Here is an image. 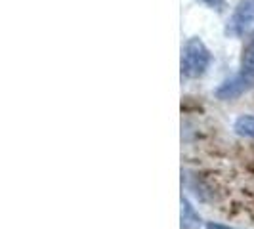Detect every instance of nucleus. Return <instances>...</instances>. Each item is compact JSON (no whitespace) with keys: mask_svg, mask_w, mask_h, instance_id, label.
I'll return each mask as SVG.
<instances>
[{"mask_svg":"<svg viewBox=\"0 0 254 229\" xmlns=\"http://www.w3.org/2000/svg\"><path fill=\"white\" fill-rule=\"evenodd\" d=\"M251 29H254V0H239L226 25V35L239 38Z\"/></svg>","mask_w":254,"mask_h":229,"instance_id":"f03ea898","label":"nucleus"},{"mask_svg":"<svg viewBox=\"0 0 254 229\" xmlns=\"http://www.w3.org/2000/svg\"><path fill=\"white\" fill-rule=\"evenodd\" d=\"M199 2H203V4H206L208 8H212L216 12H224V8H226V0H199Z\"/></svg>","mask_w":254,"mask_h":229,"instance_id":"0eeeda50","label":"nucleus"},{"mask_svg":"<svg viewBox=\"0 0 254 229\" xmlns=\"http://www.w3.org/2000/svg\"><path fill=\"white\" fill-rule=\"evenodd\" d=\"M241 75L249 76L251 80L254 78V42H251L241 57Z\"/></svg>","mask_w":254,"mask_h":229,"instance_id":"423d86ee","label":"nucleus"},{"mask_svg":"<svg viewBox=\"0 0 254 229\" xmlns=\"http://www.w3.org/2000/svg\"><path fill=\"white\" fill-rule=\"evenodd\" d=\"M206 229H233V228L224 226V224H216V222H208V224H206Z\"/></svg>","mask_w":254,"mask_h":229,"instance_id":"6e6552de","label":"nucleus"},{"mask_svg":"<svg viewBox=\"0 0 254 229\" xmlns=\"http://www.w3.org/2000/svg\"><path fill=\"white\" fill-rule=\"evenodd\" d=\"M180 222H182V229H199L203 220L197 214L195 206L182 195V214H180Z\"/></svg>","mask_w":254,"mask_h":229,"instance_id":"20e7f679","label":"nucleus"},{"mask_svg":"<svg viewBox=\"0 0 254 229\" xmlns=\"http://www.w3.org/2000/svg\"><path fill=\"white\" fill-rule=\"evenodd\" d=\"M210 52L206 48L203 40L199 37H191L186 40L182 46V59H180V69L182 75L188 78H199L206 73L210 65Z\"/></svg>","mask_w":254,"mask_h":229,"instance_id":"f257e3e1","label":"nucleus"},{"mask_svg":"<svg viewBox=\"0 0 254 229\" xmlns=\"http://www.w3.org/2000/svg\"><path fill=\"white\" fill-rule=\"evenodd\" d=\"M233 130L243 138H254V114H241L237 116Z\"/></svg>","mask_w":254,"mask_h":229,"instance_id":"39448f33","label":"nucleus"},{"mask_svg":"<svg viewBox=\"0 0 254 229\" xmlns=\"http://www.w3.org/2000/svg\"><path fill=\"white\" fill-rule=\"evenodd\" d=\"M251 78L245 75H235L228 78V80H224L216 90H214V96H216V100L220 102H233V100H237V98H241L243 94L247 92V90L251 88Z\"/></svg>","mask_w":254,"mask_h":229,"instance_id":"7ed1b4c3","label":"nucleus"}]
</instances>
